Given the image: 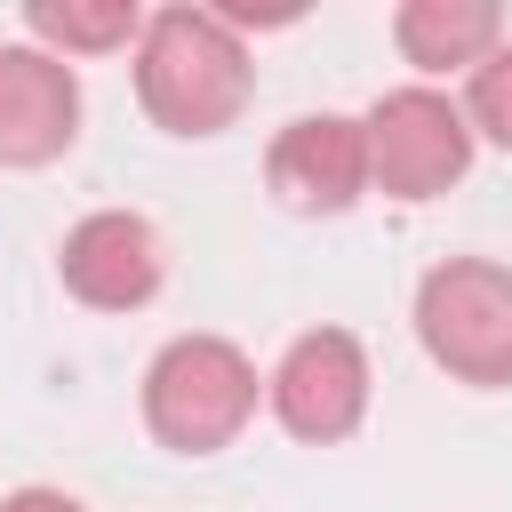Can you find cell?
<instances>
[{
  "label": "cell",
  "mask_w": 512,
  "mask_h": 512,
  "mask_svg": "<svg viewBox=\"0 0 512 512\" xmlns=\"http://www.w3.org/2000/svg\"><path fill=\"white\" fill-rule=\"evenodd\" d=\"M80 128V80L48 48H0V168H48Z\"/></svg>",
  "instance_id": "8"
},
{
  "label": "cell",
  "mask_w": 512,
  "mask_h": 512,
  "mask_svg": "<svg viewBox=\"0 0 512 512\" xmlns=\"http://www.w3.org/2000/svg\"><path fill=\"white\" fill-rule=\"evenodd\" d=\"M464 128H480L488 144L512 152V40H496L480 64H472V88H464Z\"/></svg>",
  "instance_id": "11"
},
{
  "label": "cell",
  "mask_w": 512,
  "mask_h": 512,
  "mask_svg": "<svg viewBox=\"0 0 512 512\" xmlns=\"http://www.w3.org/2000/svg\"><path fill=\"white\" fill-rule=\"evenodd\" d=\"M360 136H368V184H384L392 200H432L472 168V128L432 88H392L360 120Z\"/></svg>",
  "instance_id": "4"
},
{
  "label": "cell",
  "mask_w": 512,
  "mask_h": 512,
  "mask_svg": "<svg viewBox=\"0 0 512 512\" xmlns=\"http://www.w3.org/2000/svg\"><path fill=\"white\" fill-rule=\"evenodd\" d=\"M264 176H272V192H280L296 216H344V208L368 192V136H360V120H344V112H304V120L280 128Z\"/></svg>",
  "instance_id": "6"
},
{
  "label": "cell",
  "mask_w": 512,
  "mask_h": 512,
  "mask_svg": "<svg viewBox=\"0 0 512 512\" xmlns=\"http://www.w3.org/2000/svg\"><path fill=\"white\" fill-rule=\"evenodd\" d=\"M256 416V368L224 336H176L144 368V424L176 456H216Z\"/></svg>",
  "instance_id": "2"
},
{
  "label": "cell",
  "mask_w": 512,
  "mask_h": 512,
  "mask_svg": "<svg viewBox=\"0 0 512 512\" xmlns=\"http://www.w3.org/2000/svg\"><path fill=\"white\" fill-rule=\"evenodd\" d=\"M256 64L216 8H160L136 32V96L168 136H224L248 112Z\"/></svg>",
  "instance_id": "1"
},
{
  "label": "cell",
  "mask_w": 512,
  "mask_h": 512,
  "mask_svg": "<svg viewBox=\"0 0 512 512\" xmlns=\"http://www.w3.org/2000/svg\"><path fill=\"white\" fill-rule=\"evenodd\" d=\"M416 336L456 384H512V272L448 256L416 288Z\"/></svg>",
  "instance_id": "3"
},
{
  "label": "cell",
  "mask_w": 512,
  "mask_h": 512,
  "mask_svg": "<svg viewBox=\"0 0 512 512\" xmlns=\"http://www.w3.org/2000/svg\"><path fill=\"white\" fill-rule=\"evenodd\" d=\"M56 272H64V288H72L80 304H96V312H136V304H152V288H160V232H152L144 216H128V208H96V216H80V224L64 232Z\"/></svg>",
  "instance_id": "7"
},
{
  "label": "cell",
  "mask_w": 512,
  "mask_h": 512,
  "mask_svg": "<svg viewBox=\"0 0 512 512\" xmlns=\"http://www.w3.org/2000/svg\"><path fill=\"white\" fill-rule=\"evenodd\" d=\"M0 512H80V504H72L64 488H16V496H8Z\"/></svg>",
  "instance_id": "12"
},
{
  "label": "cell",
  "mask_w": 512,
  "mask_h": 512,
  "mask_svg": "<svg viewBox=\"0 0 512 512\" xmlns=\"http://www.w3.org/2000/svg\"><path fill=\"white\" fill-rule=\"evenodd\" d=\"M392 40L416 72H456L504 40V16H496V0H408L392 16Z\"/></svg>",
  "instance_id": "9"
},
{
  "label": "cell",
  "mask_w": 512,
  "mask_h": 512,
  "mask_svg": "<svg viewBox=\"0 0 512 512\" xmlns=\"http://www.w3.org/2000/svg\"><path fill=\"white\" fill-rule=\"evenodd\" d=\"M272 416L312 448L352 440L360 416H368V352H360V336H344V328L296 336L288 360L272 368Z\"/></svg>",
  "instance_id": "5"
},
{
  "label": "cell",
  "mask_w": 512,
  "mask_h": 512,
  "mask_svg": "<svg viewBox=\"0 0 512 512\" xmlns=\"http://www.w3.org/2000/svg\"><path fill=\"white\" fill-rule=\"evenodd\" d=\"M24 24H32V40H48L64 56H104V48H120V40L144 32L128 0H32Z\"/></svg>",
  "instance_id": "10"
}]
</instances>
